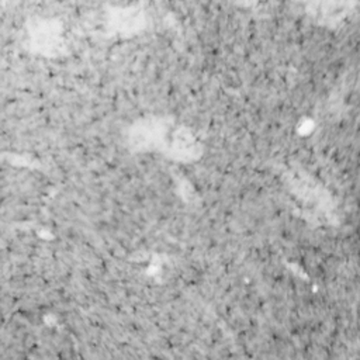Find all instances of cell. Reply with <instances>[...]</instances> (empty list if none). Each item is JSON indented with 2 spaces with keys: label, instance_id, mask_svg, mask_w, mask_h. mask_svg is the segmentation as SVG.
Masks as SVG:
<instances>
[{
  "label": "cell",
  "instance_id": "6da1fadb",
  "mask_svg": "<svg viewBox=\"0 0 360 360\" xmlns=\"http://www.w3.org/2000/svg\"><path fill=\"white\" fill-rule=\"evenodd\" d=\"M129 136L135 148L149 150L163 145L169 139V131L159 118H145L134 125Z\"/></svg>",
  "mask_w": 360,
  "mask_h": 360
},
{
  "label": "cell",
  "instance_id": "7a4b0ae2",
  "mask_svg": "<svg viewBox=\"0 0 360 360\" xmlns=\"http://www.w3.org/2000/svg\"><path fill=\"white\" fill-rule=\"evenodd\" d=\"M167 141L170 155L180 162H191L197 159L202 152V146L197 138L184 128L174 131Z\"/></svg>",
  "mask_w": 360,
  "mask_h": 360
},
{
  "label": "cell",
  "instance_id": "3957f363",
  "mask_svg": "<svg viewBox=\"0 0 360 360\" xmlns=\"http://www.w3.org/2000/svg\"><path fill=\"white\" fill-rule=\"evenodd\" d=\"M34 45L42 52H53L60 46V32L58 27L52 22H39L37 24L32 34Z\"/></svg>",
  "mask_w": 360,
  "mask_h": 360
},
{
  "label": "cell",
  "instance_id": "277c9868",
  "mask_svg": "<svg viewBox=\"0 0 360 360\" xmlns=\"http://www.w3.org/2000/svg\"><path fill=\"white\" fill-rule=\"evenodd\" d=\"M112 24L120 32H134L143 25L142 11L136 8H122L112 17Z\"/></svg>",
  "mask_w": 360,
  "mask_h": 360
}]
</instances>
